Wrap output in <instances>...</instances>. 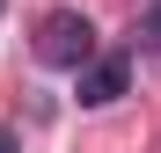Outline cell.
Instances as JSON below:
<instances>
[{
	"label": "cell",
	"mask_w": 161,
	"mask_h": 153,
	"mask_svg": "<svg viewBox=\"0 0 161 153\" xmlns=\"http://www.w3.org/2000/svg\"><path fill=\"white\" fill-rule=\"evenodd\" d=\"M37 59L44 66H88L95 59V29H88V15H73V8H51L44 22H37Z\"/></svg>",
	"instance_id": "6da1fadb"
},
{
	"label": "cell",
	"mask_w": 161,
	"mask_h": 153,
	"mask_svg": "<svg viewBox=\"0 0 161 153\" xmlns=\"http://www.w3.org/2000/svg\"><path fill=\"white\" fill-rule=\"evenodd\" d=\"M125 80H132L125 59H88V66H80V102H88V110H103V102L125 95Z\"/></svg>",
	"instance_id": "7a4b0ae2"
},
{
	"label": "cell",
	"mask_w": 161,
	"mask_h": 153,
	"mask_svg": "<svg viewBox=\"0 0 161 153\" xmlns=\"http://www.w3.org/2000/svg\"><path fill=\"white\" fill-rule=\"evenodd\" d=\"M0 153H22V146H15V131H8V124H0Z\"/></svg>",
	"instance_id": "3957f363"
},
{
	"label": "cell",
	"mask_w": 161,
	"mask_h": 153,
	"mask_svg": "<svg viewBox=\"0 0 161 153\" xmlns=\"http://www.w3.org/2000/svg\"><path fill=\"white\" fill-rule=\"evenodd\" d=\"M0 8H8V0H0Z\"/></svg>",
	"instance_id": "277c9868"
}]
</instances>
